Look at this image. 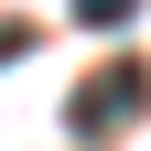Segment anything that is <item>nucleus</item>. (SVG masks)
Masks as SVG:
<instances>
[{"label": "nucleus", "instance_id": "nucleus-1", "mask_svg": "<svg viewBox=\"0 0 151 151\" xmlns=\"http://www.w3.org/2000/svg\"><path fill=\"white\" fill-rule=\"evenodd\" d=\"M140 108H151V65H108V86H76L65 129H76V140H119Z\"/></svg>", "mask_w": 151, "mask_h": 151}, {"label": "nucleus", "instance_id": "nucleus-2", "mask_svg": "<svg viewBox=\"0 0 151 151\" xmlns=\"http://www.w3.org/2000/svg\"><path fill=\"white\" fill-rule=\"evenodd\" d=\"M140 0H76V22H129Z\"/></svg>", "mask_w": 151, "mask_h": 151}, {"label": "nucleus", "instance_id": "nucleus-3", "mask_svg": "<svg viewBox=\"0 0 151 151\" xmlns=\"http://www.w3.org/2000/svg\"><path fill=\"white\" fill-rule=\"evenodd\" d=\"M11 54H32V22H0V65H11Z\"/></svg>", "mask_w": 151, "mask_h": 151}]
</instances>
